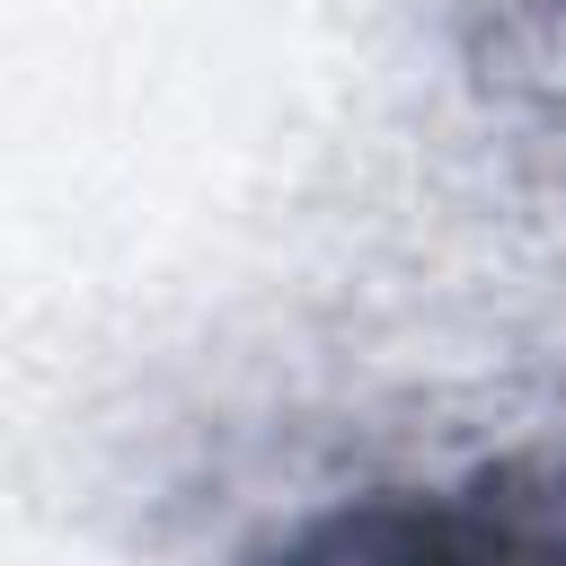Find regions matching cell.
<instances>
[{"label":"cell","instance_id":"obj_1","mask_svg":"<svg viewBox=\"0 0 566 566\" xmlns=\"http://www.w3.org/2000/svg\"><path fill=\"white\" fill-rule=\"evenodd\" d=\"M283 548H380V557H566V469L495 460L460 486H380L336 522L283 531Z\"/></svg>","mask_w":566,"mask_h":566}]
</instances>
